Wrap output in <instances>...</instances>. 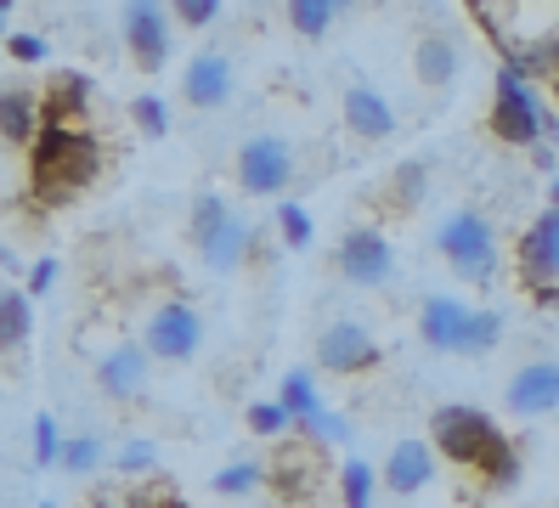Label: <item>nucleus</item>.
I'll return each mask as SVG.
<instances>
[{"mask_svg":"<svg viewBox=\"0 0 559 508\" xmlns=\"http://www.w3.org/2000/svg\"><path fill=\"white\" fill-rule=\"evenodd\" d=\"M28 176H35V192L46 203H62V198H74L80 187H91L103 176V147H96L85 130H74L69 119L46 114V125L35 135V164H28Z\"/></svg>","mask_w":559,"mask_h":508,"instance_id":"f257e3e1","label":"nucleus"},{"mask_svg":"<svg viewBox=\"0 0 559 508\" xmlns=\"http://www.w3.org/2000/svg\"><path fill=\"white\" fill-rule=\"evenodd\" d=\"M543 108H537V91L525 85L520 68H503L498 74V96H491V130H498V142L509 147H537L548 142V130H543Z\"/></svg>","mask_w":559,"mask_h":508,"instance_id":"f03ea898","label":"nucleus"},{"mask_svg":"<svg viewBox=\"0 0 559 508\" xmlns=\"http://www.w3.org/2000/svg\"><path fill=\"white\" fill-rule=\"evenodd\" d=\"M441 255L452 260L457 277H469V283H486L491 271H498V244H491V221L475 215V210H457L447 226H441Z\"/></svg>","mask_w":559,"mask_h":508,"instance_id":"7ed1b4c3","label":"nucleus"},{"mask_svg":"<svg viewBox=\"0 0 559 508\" xmlns=\"http://www.w3.org/2000/svg\"><path fill=\"white\" fill-rule=\"evenodd\" d=\"M430 435H436L441 458H452V463H480L486 447L498 440V424H491L480 406L452 401V406H441V413L430 418Z\"/></svg>","mask_w":559,"mask_h":508,"instance_id":"20e7f679","label":"nucleus"},{"mask_svg":"<svg viewBox=\"0 0 559 508\" xmlns=\"http://www.w3.org/2000/svg\"><path fill=\"white\" fill-rule=\"evenodd\" d=\"M199 345H204V317L187 299H164L147 322V356L187 362V356H199Z\"/></svg>","mask_w":559,"mask_h":508,"instance_id":"39448f33","label":"nucleus"},{"mask_svg":"<svg viewBox=\"0 0 559 508\" xmlns=\"http://www.w3.org/2000/svg\"><path fill=\"white\" fill-rule=\"evenodd\" d=\"M124 46H130L142 74H158L170 62V17H164V0H124Z\"/></svg>","mask_w":559,"mask_h":508,"instance_id":"423d86ee","label":"nucleus"},{"mask_svg":"<svg viewBox=\"0 0 559 508\" xmlns=\"http://www.w3.org/2000/svg\"><path fill=\"white\" fill-rule=\"evenodd\" d=\"M340 271L356 288H379V283H390V271H396V249H390V237L379 226H350L340 237Z\"/></svg>","mask_w":559,"mask_h":508,"instance_id":"0eeeda50","label":"nucleus"},{"mask_svg":"<svg viewBox=\"0 0 559 508\" xmlns=\"http://www.w3.org/2000/svg\"><path fill=\"white\" fill-rule=\"evenodd\" d=\"M238 181L243 192H283L294 181V147L283 135H249L243 153H238Z\"/></svg>","mask_w":559,"mask_h":508,"instance_id":"6e6552de","label":"nucleus"},{"mask_svg":"<svg viewBox=\"0 0 559 508\" xmlns=\"http://www.w3.org/2000/svg\"><path fill=\"white\" fill-rule=\"evenodd\" d=\"M317 362H322L328 373H361V367L379 362V345H373V333L361 328V322L340 317V322H328V328L317 333Z\"/></svg>","mask_w":559,"mask_h":508,"instance_id":"1a4fd4ad","label":"nucleus"},{"mask_svg":"<svg viewBox=\"0 0 559 508\" xmlns=\"http://www.w3.org/2000/svg\"><path fill=\"white\" fill-rule=\"evenodd\" d=\"M503 401H509V413H520V418L554 413V406H559V362H525L509 379Z\"/></svg>","mask_w":559,"mask_h":508,"instance_id":"9d476101","label":"nucleus"},{"mask_svg":"<svg viewBox=\"0 0 559 508\" xmlns=\"http://www.w3.org/2000/svg\"><path fill=\"white\" fill-rule=\"evenodd\" d=\"M520 271H525V283H532V288L559 277V210H554V203L532 221V232L520 237Z\"/></svg>","mask_w":559,"mask_h":508,"instance_id":"9b49d317","label":"nucleus"},{"mask_svg":"<svg viewBox=\"0 0 559 508\" xmlns=\"http://www.w3.org/2000/svg\"><path fill=\"white\" fill-rule=\"evenodd\" d=\"M418 333H424V345L430 351H452V356H464V333H469V305L464 299H424V311H418Z\"/></svg>","mask_w":559,"mask_h":508,"instance_id":"f8f14e48","label":"nucleus"},{"mask_svg":"<svg viewBox=\"0 0 559 508\" xmlns=\"http://www.w3.org/2000/svg\"><path fill=\"white\" fill-rule=\"evenodd\" d=\"M436 481V447L430 440H402V447H390L384 458V486L396 497H413Z\"/></svg>","mask_w":559,"mask_h":508,"instance_id":"ddd939ff","label":"nucleus"},{"mask_svg":"<svg viewBox=\"0 0 559 508\" xmlns=\"http://www.w3.org/2000/svg\"><path fill=\"white\" fill-rule=\"evenodd\" d=\"M142 385H147V345H114L96 362V390L108 401H130Z\"/></svg>","mask_w":559,"mask_h":508,"instance_id":"4468645a","label":"nucleus"},{"mask_svg":"<svg viewBox=\"0 0 559 508\" xmlns=\"http://www.w3.org/2000/svg\"><path fill=\"white\" fill-rule=\"evenodd\" d=\"M181 85H187V102H192V108H221V102L233 96V62L215 57V51H199V57L187 62Z\"/></svg>","mask_w":559,"mask_h":508,"instance_id":"2eb2a0df","label":"nucleus"},{"mask_svg":"<svg viewBox=\"0 0 559 508\" xmlns=\"http://www.w3.org/2000/svg\"><path fill=\"white\" fill-rule=\"evenodd\" d=\"M345 125L361 142H384V135L396 130V108H390L373 85H345Z\"/></svg>","mask_w":559,"mask_h":508,"instance_id":"dca6fc26","label":"nucleus"},{"mask_svg":"<svg viewBox=\"0 0 559 508\" xmlns=\"http://www.w3.org/2000/svg\"><path fill=\"white\" fill-rule=\"evenodd\" d=\"M249 244H254V232H249V221H238V215H226L210 237H199V249H204V265H210V271H238L243 255H249Z\"/></svg>","mask_w":559,"mask_h":508,"instance_id":"f3484780","label":"nucleus"},{"mask_svg":"<svg viewBox=\"0 0 559 508\" xmlns=\"http://www.w3.org/2000/svg\"><path fill=\"white\" fill-rule=\"evenodd\" d=\"M46 125V102H35V91H0V135L7 142H35Z\"/></svg>","mask_w":559,"mask_h":508,"instance_id":"a211bd4d","label":"nucleus"},{"mask_svg":"<svg viewBox=\"0 0 559 508\" xmlns=\"http://www.w3.org/2000/svg\"><path fill=\"white\" fill-rule=\"evenodd\" d=\"M28 333H35V299L23 288L0 294V351H23Z\"/></svg>","mask_w":559,"mask_h":508,"instance_id":"6ab92c4d","label":"nucleus"},{"mask_svg":"<svg viewBox=\"0 0 559 508\" xmlns=\"http://www.w3.org/2000/svg\"><path fill=\"white\" fill-rule=\"evenodd\" d=\"M452 74H457V46L441 40V34L418 40V80H424V85H447Z\"/></svg>","mask_w":559,"mask_h":508,"instance_id":"aec40b11","label":"nucleus"},{"mask_svg":"<svg viewBox=\"0 0 559 508\" xmlns=\"http://www.w3.org/2000/svg\"><path fill=\"white\" fill-rule=\"evenodd\" d=\"M277 401L288 406V418L300 424V418H311L317 413V373L311 367H294V373H283V390H277Z\"/></svg>","mask_w":559,"mask_h":508,"instance_id":"412c9836","label":"nucleus"},{"mask_svg":"<svg viewBox=\"0 0 559 508\" xmlns=\"http://www.w3.org/2000/svg\"><path fill=\"white\" fill-rule=\"evenodd\" d=\"M334 17H340L334 0H288V23L300 28L306 40H322V34L334 28Z\"/></svg>","mask_w":559,"mask_h":508,"instance_id":"4be33fe9","label":"nucleus"},{"mask_svg":"<svg viewBox=\"0 0 559 508\" xmlns=\"http://www.w3.org/2000/svg\"><path fill=\"white\" fill-rule=\"evenodd\" d=\"M51 85H57V91L46 96V114H51V119H69L74 108L85 114V102H91V80H85V74H57Z\"/></svg>","mask_w":559,"mask_h":508,"instance_id":"5701e85b","label":"nucleus"},{"mask_svg":"<svg viewBox=\"0 0 559 508\" xmlns=\"http://www.w3.org/2000/svg\"><path fill=\"white\" fill-rule=\"evenodd\" d=\"M300 435H306V447H345V440H350V418L317 406L311 418H300Z\"/></svg>","mask_w":559,"mask_h":508,"instance_id":"b1692460","label":"nucleus"},{"mask_svg":"<svg viewBox=\"0 0 559 508\" xmlns=\"http://www.w3.org/2000/svg\"><path fill=\"white\" fill-rule=\"evenodd\" d=\"M480 474H486V486H498V492H509L514 481H520V458H514V447L498 435L486 447V458H480Z\"/></svg>","mask_w":559,"mask_h":508,"instance_id":"393cba45","label":"nucleus"},{"mask_svg":"<svg viewBox=\"0 0 559 508\" xmlns=\"http://www.w3.org/2000/svg\"><path fill=\"white\" fill-rule=\"evenodd\" d=\"M340 497H345V508H373V463L350 458L340 469Z\"/></svg>","mask_w":559,"mask_h":508,"instance_id":"a878e982","label":"nucleus"},{"mask_svg":"<svg viewBox=\"0 0 559 508\" xmlns=\"http://www.w3.org/2000/svg\"><path fill=\"white\" fill-rule=\"evenodd\" d=\"M503 339V317L498 311H469V333H464V356H486Z\"/></svg>","mask_w":559,"mask_h":508,"instance_id":"bb28decb","label":"nucleus"},{"mask_svg":"<svg viewBox=\"0 0 559 508\" xmlns=\"http://www.w3.org/2000/svg\"><path fill=\"white\" fill-rule=\"evenodd\" d=\"M62 447H69V435L57 429V418H51V413H40V418H35V463H40V469L62 463Z\"/></svg>","mask_w":559,"mask_h":508,"instance_id":"cd10ccee","label":"nucleus"},{"mask_svg":"<svg viewBox=\"0 0 559 508\" xmlns=\"http://www.w3.org/2000/svg\"><path fill=\"white\" fill-rule=\"evenodd\" d=\"M260 481H266V469H260V463H226V469L215 474V492H221V497H243V492H254Z\"/></svg>","mask_w":559,"mask_h":508,"instance_id":"c85d7f7f","label":"nucleus"},{"mask_svg":"<svg viewBox=\"0 0 559 508\" xmlns=\"http://www.w3.org/2000/svg\"><path fill=\"white\" fill-rule=\"evenodd\" d=\"M277 226H283V244L288 249H306L311 244V210H306V203H283V210H277Z\"/></svg>","mask_w":559,"mask_h":508,"instance_id":"c756f323","label":"nucleus"},{"mask_svg":"<svg viewBox=\"0 0 559 508\" xmlns=\"http://www.w3.org/2000/svg\"><path fill=\"white\" fill-rule=\"evenodd\" d=\"M130 119L142 125V135H164V130H170V108H164L153 91H142L136 102H130Z\"/></svg>","mask_w":559,"mask_h":508,"instance_id":"7c9ffc66","label":"nucleus"},{"mask_svg":"<svg viewBox=\"0 0 559 508\" xmlns=\"http://www.w3.org/2000/svg\"><path fill=\"white\" fill-rule=\"evenodd\" d=\"M226 215H233V210L221 203V192H199V198H192V237H210Z\"/></svg>","mask_w":559,"mask_h":508,"instance_id":"2f4dec72","label":"nucleus"},{"mask_svg":"<svg viewBox=\"0 0 559 508\" xmlns=\"http://www.w3.org/2000/svg\"><path fill=\"white\" fill-rule=\"evenodd\" d=\"M96 463H103V447H96L91 435H74L69 447H62V463H57V469H69V474H91Z\"/></svg>","mask_w":559,"mask_h":508,"instance_id":"473e14b6","label":"nucleus"},{"mask_svg":"<svg viewBox=\"0 0 559 508\" xmlns=\"http://www.w3.org/2000/svg\"><path fill=\"white\" fill-rule=\"evenodd\" d=\"M288 424H294V418H288L283 401H254V406H249V429H254V435H283Z\"/></svg>","mask_w":559,"mask_h":508,"instance_id":"72a5a7b5","label":"nucleus"},{"mask_svg":"<svg viewBox=\"0 0 559 508\" xmlns=\"http://www.w3.org/2000/svg\"><path fill=\"white\" fill-rule=\"evenodd\" d=\"M119 474H153L158 469V447L153 440H130V447H119Z\"/></svg>","mask_w":559,"mask_h":508,"instance_id":"f704fd0d","label":"nucleus"},{"mask_svg":"<svg viewBox=\"0 0 559 508\" xmlns=\"http://www.w3.org/2000/svg\"><path fill=\"white\" fill-rule=\"evenodd\" d=\"M176 7V17L187 23V28H210L215 17H221V0H170Z\"/></svg>","mask_w":559,"mask_h":508,"instance_id":"c9c22d12","label":"nucleus"},{"mask_svg":"<svg viewBox=\"0 0 559 508\" xmlns=\"http://www.w3.org/2000/svg\"><path fill=\"white\" fill-rule=\"evenodd\" d=\"M51 283H57V260H35V265H28V288H23V294H28V299H40Z\"/></svg>","mask_w":559,"mask_h":508,"instance_id":"e433bc0d","label":"nucleus"},{"mask_svg":"<svg viewBox=\"0 0 559 508\" xmlns=\"http://www.w3.org/2000/svg\"><path fill=\"white\" fill-rule=\"evenodd\" d=\"M396 187H402V203H418V192H424V164H402L396 169ZM390 187V192H396Z\"/></svg>","mask_w":559,"mask_h":508,"instance_id":"4c0bfd02","label":"nucleus"},{"mask_svg":"<svg viewBox=\"0 0 559 508\" xmlns=\"http://www.w3.org/2000/svg\"><path fill=\"white\" fill-rule=\"evenodd\" d=\"M7 51H12L17 62H40V57H46V40H40V34H12Z\"/></svg>","mask_w":559,"mask_h":508,"instance_id":"58836bf2","label":"nucleus"},{"mask_svg":"<svg viewBox=\"0 0 559 508\" xmlns=\"http://www.w3.org/2000/svg\"><path fill=\"white\" fill-rule=\"evenodd\" d=\"M7 12H12V0H0V40H7Z\"/></svg>","mask_w":559,"mask_h":508,"instance_id":"ea45409f","label":"nucleus"},{"mask_svg":"<svg viewBox=\"0 0 559 508\" xmlns=\"http://www.w3.org/2000/svg\"><path fill=\"white\" fill-rule=\"evenodd\" d=\"M554 210H559V181H554Z\"/></svg>","mask_w":559,"mask_h":508,"instance_id":"a19ab883","label":"nucleus"},{"mask_svg":"<svg viewBox=\"0 0 559 508\" xmlns=\"http://www.w3.org/2000/svg\"><path fill=\"white\" fill-rule=\"evenodd\" d=\"M334 7H340V12H345V7H350V0H334Z\"/></svg>","mask_w":559,"mask_h":508,"instance_id":"79ce46f5","label":"nucleus"},{"mask_svg":"<svg viewBox=\"0 0 559 508\" xmlns=\"http://www.w3.org/2000/svg\"><path fill=\"white\" fill-rule=\"evenodd\" d=\"M153 508H176V503H153Z\"/></svg>","mask_w":559,"mask_h":508,"instance_id":"37998d69","label":"nucleus"},{"mask_svg":"<svg viewBox=\"0 0 559 508\" xmlns=\"http://www.w3.org/2000/svg\"><path fill=\"white\" fill-rule=\"evenodd\" d=\"M469 7H486V0H469Z\"/></svg>","mask_w":559,"mask_h":508,"instance_id":"c03bdc74","label":"nucleus"},{"mask_svg":"<svg viewBox=\"0 0 559 508\" xmlns=\"http://www.w3.org/2000/svg\"><path fill=\"white\" fill-rule=\"evenodd\" d=\"M91 508H108V503H91Z\"/></svg>","mask_w":559,"mask_h":508,"instance_id":"a18cd8bd","label":"nucleus"},{"mask_svg":"<svg viewBox=\"0 0 559 508\" xmlns=\"http://www.w3.org/2000/svg\"><path fill=\"white\" fill-rule=\"evenodd\" d=\"M40 508H57V503H40Z\"/></svg>","mask_w":559,"mask_h":508,"instance_id":"49530a36","label":"nucleus"}]
</instances>
